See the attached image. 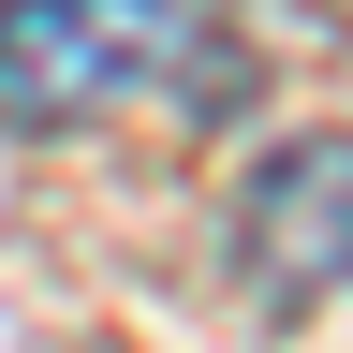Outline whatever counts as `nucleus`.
<instances>
[{
	"label": "nucleus",
	"mask_w": 353,
	"mask_h": 353,
	"mask_svg": "<svg viewBox=\"0 0 353 353\" xmlns=\"http://www.w3.org/2000/svg\"><path fill=\"white\" fill-rule=\"evenodd\" d=\"M236 250H250V280L280 294V309L353 280V132H309V148L250 162V192H236Z\"/></svg>",
	"instance_id": "obj_2"
},
{
	"label": "nucleus",
	"mask_w": 353,
	"mask_h": 353,
	"mask_svg": "<svg viewBox=\"0 0 353 353\" xmlns=\"http://www.w3.org/2000/svg\"><path fill=\"white\" fill-rule=\"evenodd\" d=\"M176 59H221L206 15L176 0H0V118L15 132H74V118H118V103H221L206 74Z\"/></svg>",
	"instance_id": "obj_1"
}]
</instances>
